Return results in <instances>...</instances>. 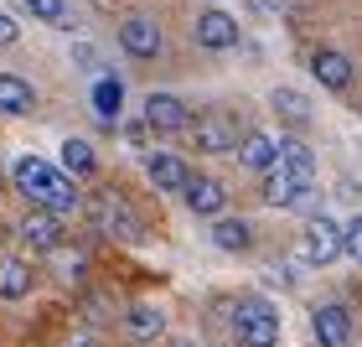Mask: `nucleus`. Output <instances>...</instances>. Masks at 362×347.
<instances>
[{
  "mask_svg": "<svg viewBox=\"0 0 362 347\" xmlns=\"http://www.w3.org/2000/svg\"><path fill=\"white\" fill-rule=\"evenodd\" d=\"M37 109V89L16 73H0V114H31Z\"/></svg>",
  "mask_w": 362,
  "mask_h": 347,
  "instance_id": "6ab92c4d",
  "label": "nucleus"
},
{
  "mask_svg": "<svg viewBox=\"0 0 362 347\" xmlns=\"http://www.w3.org/2000/svg\"><path fill=\"white\" fill-rule=\"evenodd\" d=\"M11 176H16V192H21L31 207H47V212H57V218H68V212L83 207L73 176L62 166H52V161H42V156H21L11 166Z\"/></svg>",
  "mask_w": 362,
  "mask_h": 347,
  "instance_id": "f257e3e1",
  "label": "nucleus"
},
{
  "mask_svg": "<svg viewBox=\"0 0 362 347\" xmlns=\"http://www.w3.org/2000/svg\"><path fill=\"white\" fill-rule=\"evenodd\" d=\"M254 6H259V11H279V0H254Z\"/></svg>",
  "mask_w": 362,
  "mask_h": 347,
  "instance_id": "c85d7f7f",
  "label": "nucleus"
},
{
  "mask_svg": "<svg viewBox=\"0 0 362 347\" xmlns=\"http://www.w3.org/2000/svg\"><path fill=\"white\" fill-rule=\"evenodd\" d=\"M233 337H238V347H274L279 342V311L264 295H243L233 306Z\"/></svg>",
  "mask_w": 362,
  "mask_h": 347,
  "instance_id": "f03ea898",
  "label": "nucleus"
},
{
  "mask_svg": "<svg viewBox=\"0 0 362 347\" xmlns=\"http://www.w3.org/2000/svg\"><path fill=\"white\" fill-rule=\"evenodd\" d=\"M31 295V264L21 254H0V301H26Z\"/></svg>",
  "mask_w": 362,
  "mask_h": 347,
  "instance_id": "dca6fc26",
  "label": "nucleus"
},
{
  "mask_svg": "<svg viewBox=\"0 0 362 347\" xmlns=\"http://www.w3.org/2000/svg\"><path fill=\"white\" fill-rule=\"evenodd\" d=\"M93 223H98V234L114 239V244H140V239H145L140 212L129 207L124 197H114V192H104V197L93 203Z\"/></svg>",
  "mask_w": 362,
  "mask_h": 347,
  "instance_id": "7ed1b4c3",
  "label": "nucleus"
},
{
  "mask_svg": "<svg viewBox=\"0 0 362 347\" xmlns=\"http://www.w3.org/2000/svg\"><path fill=\"white\" fill-rule=\"evenodd\" d=\"M187 135H197V151H207V156L238 151V125L223 120V114H212V120H197V130H187Z\"/></svg>",
  "mask_w": 362,
  "mask_h": 347,
  "instance_id": "9d476101",
  "label": "nucleus"
},
{
  "mask_svg": "<svg viewBox=\"0 0 362 347\" xmlns=\"http://www.w3.org/2000/svg\"><path fill=\"white\" fill-rule=\"evenodd\" d=\"M264 203H269V207H310V203H316V187H310V181H295V176H285V171H269Z\"/></svg>",
  "mask_w": 362,
  "mask_h": 347,
  "instance_id": "f8f14e48",
  "label": "nucleus"
},
{
  "mask_svg": "<svg viewBox=\"0 0 362 347\" xmlns=\"http://www.w3.org/2000/svg\"><path fill=\"white\" fill-rule=\"evenodd\" d=\"M300 254H305L310 264H332V259H341V228L326 218V212H316V218L305 223V234H300Z\"/></svg>",
  "mask_w": 362,
  "mask_h": 347,
  "instance_id": "20e7f679",
  "label": "nucleus"
},
{
  "mask_svg": "<svg viewBox=\"0 0 362 347\" xmlns=\"http://www.w3.org/2000/svg\"><path fill=\"white\" fill-rule=\"evenodd\" d=\"M238 161L249 171H274V161H279V145L264 135V130H249V135L238 140Z\"/></svg>",
  "mask_w": 362,
  "mask_h": 347,
  "instance_id": "f3484780",
  "label": "nucleus"
},
{
  "mask_svg": "<svg viewBox=\"0 0 362 347\" xmlns=\"http://www.w3.org/2000/svg\"><path fill=\"white\" fill-rule=\"evenodd\" d=\"M16 234H21V244H26V249H37V254H57L62 249V218H57V212H47V207H31Z\"/></svg>",
  "mask_w": 362,
  "mask_h": 347,
  "instance_id": "39448f33",
  "label": "nucleus"
},
{
  "mask_svg": "<svg viewBox=\"0 0 362 347\" xmlns=\"http://www.w3.org/2000/svg\"><path fill=\"white\" fill-rule=\"evenodd\" d=\"M197 47H207V52H233L238 47V21L218 6H207L197 16Z\"/></svg>",
  "mask_w": 362,
  "mask_h": 347,
  "instance_id": "0eeeda50",
  "label": "nucleus"
},
{
  "mask_svg": "<svg viewBox=\"0 0 362 347\" xmlns=\"http://www.w3.org/2000/svg\"><path fill=\"white\" fill-rule=\"evenodd\" d=\"M119 47L129 57H156L160 52V26L151 21V16H129V21L119 26Z\"/></svg>",
  "mask_w": 362,
  "mask_h": 347,
  "instance_id": "ddd939ff",
  "label": "nucleus"
},
{
  "mask_svg": "<svg viewBox=\"0 0 362 347\" xmlns=\"http://www.w3.org/2000/svg\"><path fill=\"white\" fill-rule=\"evenodd\" d=\"M171 347H197V342H192V337H176V342H171Z\"/></svg>",
  "mask_w": 362,
  "mask_h": 347,
  "instance_id": "c756f323",
  "label": "nucleus"
},
{
  "mask_svg": "<svg viewBox=\"0 0 362 347\" xmlns=\"http://www.w3.org/2000/svg\"><path fill=\"white\" fill-rule=\"evenodd\" d=\"M269 104H274L279 120H290V125H310V98H305L300 89H274V93H269Z\"/></svg>",
  "mask_w": 362,
  "mask_h": 347,
  "instance_id": "4be33fe9",
  "label": "nucleus"
},
{
  "mask_svg": "<svg viewBox=\"0 0 362 347\" xmlns=\"http://www.w3.org/2000/svg\"><path fill=\"white\" fill-rule=\"evenodd\" d=\"M16 31H21V26H16L11 16H0V47H11V42H16Z\"/></svg>",
  "mask_w": 362,
  "mask_h": 347,
  "instance_id": "bb28decb",
  "label": "nucleus"
},
{
  "mask_svg": "<svg viewBox=\"0 0 362 347\" xmlns=\"http://www.w3.org/2000/svg\"><path fill=\"white\" fill-rule=\"evenodd\" d=\"M62 347H104V342H98L93 332H73V337H68V342H62Z\"/></svg>",
  "mask_w": 362,
  "mask_h": 347,
  "instance_id": "cd10ccee",
  "label": "nucleus"
},
{
  "mask_svg": "<svg viewBox=\"0 0 362 347\" xmlns=\"http://www.w3.org/2000/svg\"><path fill=\"white\" fill-rule=\"evenodd\" d=\"M310 326H316V342H321V347H347V342H352V311L337 306V301L316 306Z\"/></svg>",
  "mask_w": 362,
  "mask_h": 347,
  "instance_id": "1a4fd4ad",
  "label": "nucleus"
},
{
  "mask_svg": "<svg viewBox=\"0 0 362 347\" xmlns=\"http://www.w3.org/2000/svg\"><path fill=\"white\" fill-rule=\"evenodd\" d=\"M57 270H62V280H83V254H62L57 249Z\"/></svg>",
  "mask_w": 362,
  "mask_h": 347,
  "instance_id": "a878e982",
  "label": "nucleus"
},
{
  "mask_svg": "<svg viewBox=\"0 0 362 347\" xmlns=\"http://www.w3.org/2000/svg\"><path fill=\"white\" fill-rule=\"evenodd\" d=\"M145 176H151L156 192H187L192 166L181 156H171V151H151V156H145Z\"/></svg>",
  "mask_w": 362,
  "mask_h": 347,
  "instance_id": "6e6552de",
  "label": "nucleus"
},
{
  "mask_svg": "<svg viewBox=\"0 0 362 347\" xmlns=\"http://www.w3.org/2000/svg\"><path fill=\"white\" fill-rule=\"evenodd\" d=\"M145 125L160 130V135H187L192 130V109L181 104L176 93H151L145 98Z\"/></svg>",
  "mask_w": 362,
  "mask_h": 347,
  "instance_id": "423d86ee",
  "label": "nucleus"
},
{
  "mask_svg": "<svg viewBox=\"0 0 362 347\" xmlns=\"http://www.w3.org/2000/svg\"><path fill=\"white\" fill-rule=\"evenodd\" d=\"M341 254H352V259H362V212L341 228Z\"/></svg>",
  "mask_w": 362,
  "mask_h": 347,
  "instance_id": "393cba45",
  "label": "nucleus"
},
{
  "mask_svg": "<svg viewBox=\"0 0 362 347\" xmlns=\"http://www.w3.org/2000/svg\"><path fill=\"white\" fill-rule=\"evenodd\" d=\"M21 6L37 16V21H47V26H62L68 31L73 26V11H68V0H21Z\"/></svg>",
  "mask_w": 362,
  "mask_h": 347,
  "instance_id": "b1692460",
  "label": "nucleus"
},
{
  "mask_svg": "<svg viewBox=\"0 0 362 347\" xmlns=\"http://www.w3.org/2000/svg\"><path fill=\"white\" fill-rule=\"evenodd\" d=\"M181 197H187V207L197 212V218H218V212L228 207V187H223L218 176H192Z\"/></svg>",
  "mask_w": 362,
  "mask_h": 347,
  "instance_id": "9b49d317",
  "label": "nucleus"
},
{
  "mask_svg": "<svg viewBox=\"0 0 362 347\" xmlns=\"http://www.w3.org/2000/svg\"><path fill=\"white\" fill-rule=\"evenodd\" d=\"M310 73H316L321 89H347L352 84V62L337 52V47H321L316 57H310Z\"/></svg>",
  "mask_w": 362,
  "mask_h": 347,
  "instance_id": "2eb2a0df",
  "label": "nucleus"
},
{
  "mask_svg": "<svg viewBox=\"0 0 362 347\" xmlns=\"http://www.w3.org/2000/svg\"><path fill=\"white\" fill-rule=\"evenodd\" d=\"M212 244H218L223 254H243L254 244V234H249L243 218H218V223H212Z\"/></svg>",
  "mask_w": 362,
  "mask_h": 347,
  "instance_id": "412c9836",
  "label": "nucleus"
},
{
  "mask_svg": "<svg viewBox=\"0 0 362 347\" xmlns=\"http://www.w3.org/2000/svg\"><path fill=\"white\" fill-rule=\"evenodd\" d=\"M124 332L135 337V342H156V337H166V311L151 306V301H135L124 311Z\"/></svg>",
  "mask_w": 362,
  "mask_h": 347,
  "instance_id": "4468645a",
  "label": "nucleus"
},
{
  "mask_svg": "<svg viewBox=\"0 0 362 347\" xmlns=\"http://www.w3.org/2000/svg\"><path fill=\"white\" fill-rule=\"evenodd\" d=\"M274 171H285V176H295V181H316V156H310V145H300V140H279Z\"/></svg>",
  "mask_w": 362,
  "mask_h": 347,
  "instance_id": "a211bd4d",
  "label": "nucleus"
},
{
  "mask_svg": "<svg viewBox=\"0 0 362 347\" xmlns=\"http://www.w3.org/2000/svg\"><path fill=\"white\" fill-rule=\"evenodd\" d=\"M93 109H98V120H119V109H124V78L119 73L93 78Z\"/></svg>",
  "mask_w": 362,
  "mask_h": 347,
  "instance_id": "aec40b11",
  "label": "nucleus"
},
{
  "mask_svg": "<svg viewBox=\"0 0 362 347\" xmlns=\"http://www.w3.org/2000/svg\"><path fill=\"white\" fill-rule=\"evenodd\" d=\"M62 171L68 176H93L98 171V156L88 140H62Z\"/></svg>",
  "mask_w": 362,
  "mask_h": 347,
  "instance_id": "5701e85b",
  "label": "nucleus"
}]
</instances>
